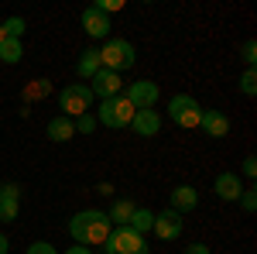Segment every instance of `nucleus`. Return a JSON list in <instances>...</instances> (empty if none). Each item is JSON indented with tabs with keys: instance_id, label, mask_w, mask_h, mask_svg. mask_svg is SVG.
Instances as JSON below:
<instances>
[{
	"instance_id": "32",
	"label": "nucleus",
	"mask_w": 257,
	"mask_h": 254,
	"mask_svg": "<svg viewBox=\"0 0 257 254\" xmlns=\"http://www.w3.org/2000/svg\"><path fill=\"white\" fill-rule=\"evenodd\" d=\"M7 247H11V240H7V237L0 234V254H7Z\"/></svg>"
},
{
	"instance_id": "23",
	"label": "nucleus",
	"mask_w": 257,
	"mask_h": 254,
	"mask_svg": "<svg viewBox=\"0 0 257 254\" xmlns=\"http://www.w3.org/2000/svg\"><path fill=\"white\" fill-rule=\"evenodd\" d=\"M240 59L247 62V69H254V65H257V41L254 38H247L243 45H240Z\"/></svg>"
},
{
	"instance_id": "8",
	"label": "nucleus",
	"mask_w": 257,
	"mask_h": 254,
	"mask_svg": "<svg viewBox=\"0 0 257 254\" xmlns=\"http://www.w3.org/2000/svg\"><path fill=\"white\" fill-rule=\"evenodd\" d=\"M89 90H93V97H99V100H113V97H120V90H123V76H120V72H110V69H99L96 76L89 79Z\"/></svg>"
},
{
	"instance_id": "10",
	"label": "nucleus",
	"mask_w": 257,
	"mask_h": 254,
	"mask_svg": "<svg viewBox=\"0 0 257 254\" xmlns=\"http://www.w3.org/2000/svg\"><path fill=\"white\" fill-rule=\"evenodd\" d=\"M21 213V186L0 182V223H14Z\"/></svg>"
},
{
	"instance_id": "6",
	"label": "nucleus",
	"mask_w": 257,
	"mask_h": 254,
	"mask_svg": "<svg viewBox=\"0 0 257 254\" xmlns=\"http://www.w3.org/2000/svg\"><path fill=\"white\" fill-rule=\"evenodd\" d=\"M106 254H148V240L141 234H134L131 227H113L110 237L103 240Z\"/></svg>"
},
{
	"instance_id": "25",
	"label": "nucleus",
	"mask_w": 257,
	"mask_h": 254,
	"mask_svg": "<svg viewBox=\"0 0 257 254\" xmlns=\"http://www.w3.org/2000/svg\"><path fill=\"white\" fill-rule=\"evenodd\" d=\"M237 203L247 210V213H254V210H257V189H254V186H243V193H240Z\"/></svg>"
},
{
	"instance_id": "1",
	"label": "nucleus",
	"mask_w": 257,
	"mask_h": 254,
	"mask_svg": "<svg viewBox=\"0 0 257 254\" xmlns=\"http://www.w3.org/2000/svg\"><path fill=\"white\" fill-rule=\"evenodd\" d=\"M113 230V223H110V216L99 213V210H79V213H72L69 220V237L82 244V247H99L106 237Z\"/></svg>"
},
{
	"instance_id": "3",
	"label": "nucleus",
	"mask_w": 257,
	"mask_h": 254,
	"mask_svg": "<svg viewBox=\"0 0 257 254\" xmlns=\"http://www.w3.org/2000/svg\"><path fill=\"white\" fill-rule=\"evenodd\" d=\"M93 90L86 86V82H69L65 90H59V110H62V117H69V120H76L82 117V114H89V107H93Z\"/></svg>"
},
{
	"instance_id": "29",
	"label": "nucleus",
	"mask_w": 257,
	"mask_h": 254,
	"mask_svg": "<svg viewBox=\"0 0 257 254\" xmlns=\"http://www.w3.org/2000/svg\"><path fill=\"white\" fill-rule=\"evenodd\" d=\"M240 176H247V179H254V176H257V158H254V155L243 158V165H240Z\"/></svg>"
},
{
	"instance_id": "14",
	"label": "nucleus",
	"mask_w": 257,
	"mask_h": 254,
	"mask_svg": "<svg viewBox=\"0 0 257 254\" xmlns=\"http://www.w3.org/2000/svg\"><path fill=\"white\" fill-rule=\"evenodd\" d=\"M199 127L206 131V137H226L230 134V117H226L223 110H202Z\"/></svg>"
},
{
	"instance_id": "27",
	"label": "nucleus",
	"mask_w": 257,
	"mask_h": 254,
	"mask_svg": "<svg viewBox=\"0 0 257 254\" xmlns=\"http://www.w3.org/2000/svg\"><path fill=\"white\" fill-rule=\"evenodd\" d=\"M93 7H96L99 14H106V18H110V14H117L120 7H123V0H99V4H93Z\"/></svg>"
},
{
	"instance_id": "33",
	"label": "nucleus",
	"mask_w": 257,
	"mask_h": 254,
	"mask_svg": "<svg viewBox=\"0 0 257 254\" xmlns=\"http://www.w3.org/2000/svg\"><path fill=\"white\" fill-rule=\"evenodd\" d=\"M4 38H7V35H4V24H0V41H4Z\"/></svg>"
},
{
	"instance_id": "18",
	"label": "nucleus",
	"mask_w": 257,
	"mask_h": 254,
	"mask_svg": "<svg viewBox=\"0 0 257 254\" xmlns=\"http://www.w3.org/2000/svg\"><path fill=\"white\" fill-rule=\"evenodd\" d=\"M134 210H138V203H131V199H117L113 206H110V223L113 227H127L131 223V216H134Z\"/></svg>"
},
{
	"instance_id": "20",
	"label": "nucleus",
	"mask_w": 257,
	"mask_h": 254,
	"mask_svg": "<svg viewBox=\"0 0 257 254\" xmlns=\"http://www.w3.org/2000/svg\"><path fill=\"white\" fill-rule=\"evenodd\" d=\"M127 227H131L134 234H141V237H144V234H151V227H155V213H151V210H144V206H138Z\"/></svg>"
},
{
	"instance_id": "21",
	"label": "nucleus",
	"mask_w": 257,
	"mask_h": 254,
	"mask_svg": "<svg viewBox=\"0 0 257 254\" xmlns=\"http://www.w3.org/2000/svg\"><path fill=\"white\" fill-rule=\"evenodd\" d=\"M48 93H52V82H48V79H31V86L24 90L28 100H45Z\"/></svg>"
},
{
	"instance_id": "28",
	"label": "nucleus",
	"mask_w": 257,
	"mask_h": 254,
	"mask_svg": "<svg viewBox=\"0 0 257 254\" xmlns=\"http://www.w3.org/2000/svg\"><path fill=\"white\" fill-rule=\"evenodd\" d=\"M28 254H59V247L48 244V240H35V244L28 247Z\"/></svg>"
},
{
	"instance_id": "24",
	"label": "nucleus",
	"mask_w": 257,
	"mask_h": 254,
	"mask_svg": "<svg viewBox=\"0 0 257 254\" xmlns=\"http://www.w3.org/2000/svg\"><path fill=\"white\" fill-rule=\"evenodd\" d=\"M72 124H76V134H93V131H96L99 124H96V117H93V114H82V117H76L72 120Z\"/></svg>"
},
{
	"instance_id": "17",
	"label": "nucleus",
	"mask_w": 257,
	"mask_h": 254,
	"mask_svg": "<svg viewBox=\"0 0 257 254\" xmlns=\"http://www.w3.org/2000/svg\"><path fill=\"white\" fill-rule=\"evenodd\" d=\"M103 69L99 65V48H86V52H79V62H76V76L79 79H93Z\"/></svg>"
},
{
	"instance_id": "2",
	"label": "nucleus",
	"mask_w": 257,
	"mask_h": 254,
	"mask_svg": "<svg viewBox=\"0 0 257 254\" xmlns=\"http://www.w3.org/2000/svg\"><path fill=\"white\" fill-rule=\"evenodd\" d=\"M138 62V52H134V45L127 38H110L99 45V65L103 69H110V72H123V69H131Z\"/></svg>"
},
{
	"instance_id": "22",
	"label": "nucleus",
	"mask_w": 257,
	"mask_h": 254,
	"mask_svg": "<svg viewBox=\"0 0 257 254\" xmlns=\"http://www.w3.org/2000/svg\"><path fill=\"white\" fill-rule=\"evenodd\" d=\"M0 24H4V35H7V38H18V41H21V35H24V28H28L24 18H7V21H0Z\"/></svg>"
},
{
	"instance_id": "15",
	"label": "nucleus",
	"mask_w": 257,
	"mask_h": 254,
	"mask_svg": "<svg viewBox=\"0 0 257 254\" xmlns=\"http://www.w3.org/2000/svg\"><path fill=\"white\" fill-rule=\"evenodd\" d=\"M199 206V193H196V186H175L172 189V206L168 210H175V213H192Z\"/></svg>"
},
{
	"instance_id": "12",
	"label": "nucleus",
	"mask_w": 257,
	"mask_h": 254,
	"mask_svg": "<svg viewBox=\"0 0 257 254\" xmlns=\"http://www.w3.org/2000/svg\"><path fill=\"white\" fill-rule=\"evenodd\" d=\"M213 193L223 199V203H237L240 193H243V179L237 172H219L216 182H213Z\"/></svg>"
},
{
	"instance_id": "31",
	"label": "nucleus",
	"mask_w": 257,
	"mask_h": 254,
	"mask_svg": "<svg viewBox=\"0 0 257 254\" xmlns=\"http://www.w3.org/2000/svg\"><path fill=\"white\" fill-rule=\"evenodd\" d=\"M65 254H93V247H82V244H76V247H65Z\"/></svg>"
},
{
	"instance_id": "16",
	"label": "nucleus",
	"mask_w": 257,
	"mask_h": 254,
	"mask_svg": "<svg viewBox=\"0 0 257 254\" xmlns=\"http://www.w3.org/2000/svg\"><path fill=\"white\" fill-rule=\"evenodd\" d=\"M45 134L52 137L55 144H65V141H72V137H76V124H72L69 117H62V114H59V117H52V120H48Z\"/></svg>"
},
{
	"instance_id": "26",
	"label": "nucleus",
	"mask_w": 257,
	"mask_h": 254,
	"mask_svg": "<svg viewBox=\"0 0 257 254\" xmlns=\"http://www.w3.org/2000/svg\"><path fill=\"white\" fill-rule=\"evenodd\" d=\"M240 90H243L247 97H254V93H257V72H254V69H247V72L240 76Z\"/></svg>"
},
{
	"instance_id": "30",
	"label": "nucleus",
	"mask_w": 257,
	"mask_h": 254,
	"mask_svg": "<svg viewBox=\"0 0 257 254\" xmlns=\"http://www.w3.org/2000/svg\"><path fill=\"white\" fill-rule=\"evenodd\" d=\"M185 254H213V251H209L206 244H189V247H185Z\"/></svg>"
},
{
	"instance_id": "4",
	"label": "nucleus",
	"mask_w": 257,
	"mask_h": 254,
	"mask_svg": "<svg viewBox=\"0 0 257 254\" xmlns=\"http://www.w3.org/2000/svg\"><path fill=\"white\" fill-rule=\"evenodd\" d=\"M199 117H202V107H199L196 97H189V93H175V97L168 100V120H172L175 127H182V131H196Z\"/></svg>"
},
{
	"instance_id": "19",
	"label": "nucleus",
	"mask_w": 257,
	"mask_h": 254,
	"mask_svg": "<svg viewBox=\"0 0 257 254\" xmlns=\"http://www.w3.org/2000/svg\"><path fill=\"white\" fill-rule=\"evenodd\" d=\"M21 59H24V45H21L18 38L0 41V62H4V65H18Z\"/></svg>"
},
{
	"instance_id": "5",
	"label": "nucleus",
	"mask_w": 257,
	"mask_h": 254,
	"mask_svg": "<svg viewBox=\"0 0 257 254\" xmlns=\"http://www.w3.org/2000/svg\"><path fill=\"white\" fill-rule=\"evenodd\" d=\"M96 124L110 127V131H120V127H131V117H134V107L123 100V93L113 100H99V110L93 114Z\"/></svg>"
},
{
	"instance_id": "11",
	"label": "nucleus",
	"mask_w": 257,
	"mask_h": 254,
	"mask_svg": "<svg viewBox=\"0 0 257 254\" xmlns=\"http://www.w3.org/2000/svg\"><path fill=\"white\" fill-rule=\"evenodd\" d=\"M79 24H82V31H86L89 38H103V41L110 38V28H113L110 18H106V14H99L96 7H86V11L79 14Z\"/></svg>"
},
{
	"instance_id": "9",
	"label": "nucleus",
	"mask_w": 257,
	"mask_h": 254,
	"mask_svg": "<svg viewBox=\"0 0 257 254\" xmlns=\"http://www.w3.org/2000/svg\"><path fill=\"white\" fill-rule=\"evenodd\" d=\"M182 227H185V220H182V213H175V210H161V213H155V237L158 240H178L182 237Z\"/></svg>"
},
{
	"instance_id": "7",
	"label": "nucleus",
	"mask_w": 257,
	"mask_h": 254,
	"mask_svg": "<svg viewBox=\"0 0 257 254\" xmlns=\"http://www.w3.org/2000/svg\"><path fill=\"white\" fill-rule=\"evenodd\" d=\"M158 97H161V90H158L155 79H138V82H131L127 93H123V100H127L134 110H155V107H158Z\"/></svg>"
},
{
	"instance_id": "13",
	"label": "nucleus",
	"mask_w": 257,
	"mask_h": 254,
	"mask_svg": "<svg viewBox=\"0 0 257 254\" xmlns=\"http://www.w3.org/2000/svg\"><path fill=\"white\" fill-rule=\"evenodd\" d=\"M131 131L138 137H155L161 131V114L158 110H134L131 117Z\"/></svg>"
}]
</instances>
